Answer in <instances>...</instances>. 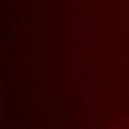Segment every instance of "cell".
Masks as SVG:
<instances>
[]
</instances>
